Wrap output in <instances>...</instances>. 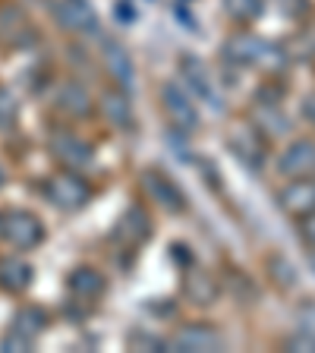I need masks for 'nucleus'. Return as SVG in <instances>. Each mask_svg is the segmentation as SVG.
Masks as SVG:
<instances>
[{
    "instance_id": "obj_1",
    "label": "nucleus",
    "mask_w": 315,
    "mask_h": 353,
    "mask_svg": "<svg viewBox=\"0 0 315 353\" xmlns=\"http://www.w3.org/2000/svg\"><path fill=\"white\" fill-rule=\"evenodd\" d=\"M230 60L236 66H265V70H272V66L281 63V51L274 44H268L265 38L252 35V32H240V35L227 38V48H224Z\"/></svg>"
},
{
    "instance_id": "obj_2",
    "label": "nucleus",
    "mask_w": 315,
    "mask_h": 353,
    "mask_svg": "<svg viewBox=\"0 0 315 353\" xmlns=\"http://www.w3.org/2000/svg\"><path fill=\"white\" fill-rule=\"evenodd\" d=\"M44 199L51 202V205L63 208V212H79L82 205H88V199H92V190L82 176L76 174H54L44 180L41 186Z\"/></svg>"
},
{
    "instance_id": "obj_3",
    "label": "nucleus",
    "mask_w": 315,
    "mask_h": 353,
    "mask_svg": "<svg viewBox=\"0 0 315 353\" xmlns=\"http://www.w3.org/2000/svg\"><path fill=\"white\" fill-rule=\"evenodd\" d=\"M0 234H3V240H7L13 250H35L38 243L44 240L41 221L32 212H22V208L7 212L0 218Z\"/></svg>"
},
{
    "instance_id": "obj_4",
    "label": "nucleus",
    "mask_w": 315,
    "mask_h": 353,
    "mask_svg": "<svg viewBox=\"0 0 315 353\" xmlns=\"http://www.w3.org/2000/svg\"><path fill=\"white\" fill-rule=\"evenodd\" d=\"M161 104L167 120L180 132H196L199 130V110L192 104V95L186 92L180 82H164L161 85Z\"/></svg>"
},
{
    "instance_id": "obj_5",
    "label": "nucleus",
    "mask_w": 315,
    "mask_h": 353,
    "mask_svg": "<svg viewBox=\"0 0 315 353\" xmlns=\"http://www.w3.org/2000/svg\"><path fill=\"white\" fill-rule=\"evenodd\" d=\"M180 70H183L186 79V92L199 101H205L208 108L224 110V101H221V92L214 88V73H208V66L199 57H183L180 60Z\"/></svg>"
},
{
    "instance_id": "obj_6",
    "label": "nucleus",
    "mask_w": 315,
    "mask_h": 353,
    "mask_svg": "<svg viewBox=\"0 0 315 353\" xmlns=\"http://www.w3.org/2000/svg\"><path fill=\"white\" fill-rule=\"evenodd\" d=\"M230 152L240 158V164H246L250 170H262L265 164V136L252 123H236L227 132Z\"/></svg>"
},
{
    "instance_id": "obj_7",
    "label": "nucleus",
    "mask_w": 315,
    "mask_h": 353,
    "mask_svg": "<svg viewBox=\"0 0 315 353\" xmlns=\"http://www.w3.org/2000/svg\"><path fill=\"white\" fill-rule=\"evenodd\" d=\"M142 190H145V196L154 199L164 212H170V214L186 212L183 190H180L167 174H161V170H145V174H142Z\"/></svg>"
},
{
    "instance_id": "obj_8",
    "label": "nucleus",
    "mask_w": 315,
    "mask_h": 353,
    "mask_svg": "<svg viewBox=\"0 0 315 353\" xmlns=\"http://www.w3.org/2000/svg\"><path fill=\"white\" fill-rule=\"evenodd\" d=\"M167 347L176 353H214L224 350V338L208 325H186L167 341Z\"/></svg>"
},
{
    "instance_id": "obj_9",
    "label": "nucleus",
    "mask_w": 315,
    "mask_h": 353,
    "mask_svg": "<svg viewBox=\"0 0 315 353\" xmlns=\"http://www.w3.org/2000/svg\"><path fill=\"white\" fill-rule=\"evenodd\" d=\"M57 22L66 32H76V35H88V32L98 29V16L95 10L88 7V0H60L57 7Z\"/></svg>"
},
{
    "instance_id": "obj_10",
    "label": "nucleus",
    "mask_w": 315,
    "mask_h": 353,
    "mask_svg": "<svg viewBox=\"0 0 315 353\" xmlns=\"http://www.w3.org/2000/svg\"><path fill=\"white\" fill-rule=\"evenodd\" d=\"M35 41V29L19 7H0V44L7 48H26Z\"/></svg>"
},
{
    "instance_id": "obj_11",
    "label": "nucleus",
    "mask_w": 315,
    "mask_h": 353,
    "mask_svg": "<svg viewBox=\"0 0 315 353\" xmlns=\"http://www.w3.org/2000/svg\"><path fill=\"white\" fill-rule=\"evenodd\" d=\"M114 236H117L123 246H130V250L142 246V243L152 236V218L145 214V208H139V205L126 208V212L120 214L117 228H114Z\"/></svg>"
},
{
    "instance_id": "obj_12",
    "label": "nucleus",
    "mask_w": 315,
    "mask_h": 353,
    "mask_svg": "<svg viewBox=\"0 0 315 353\" xmlns=\"http://www.w3.org/2000/svg\"><path fill=\"white\" fill-rule=\"evenodd\" d=\"M51 152L57 154L66 168H85L95 158V152H92V145L85 139H79L76 132H63V130L51 136Z\"/></svg>"
},
{
    "instance_id": "obj_13",
    "label": "nucleus",
    "mask_w": 315,
    "mask_h": 353,
    "mask_svg": "<svg viewBox=\"0 0 315 353\" xmlns=\"http://www.w3.org/2000/svg\"><path fill=\"white\" fill-rule=\"evenodd\" d=\"M278 170L284 176H306L315 170V142L312 139H296L294 145L281 154Z\"/></svg>"
},
{
    "instance_id": "obj_14",
    "label": "nucleus",
    "mask_w": 315,
    "mask_h": 353,
    "mask_svg": "<svg viewBox=\"0 0 315 353\" xmlns=\"http://www.w3.org/2000/svg\"><path fill=\"white\" fill-rule=\"evenodd\" d=\"M281 208L294 218H306L315 212V183L312 180H294L281 190Z\"/></svg>"
},
{
    "instance_id": "obj_15",
    "label": "nucleus",
    "mask_w": 315,
    "mask_h": 353,
    "mask_svg": "<svg viewBox=\"0 0 315 353\" xmlns=\"http://www.w3.org/2000/svg\"><path fill=\"white\" fill-rule=\"evenodd\" d=\"M101 57H104V66H108V73L114 76V82H117L120 88H132V82H136V70H132V57L126 54L123 44L117 41H108L101 48Z\"/></svg>"
},
{
    "instance_id": "obj_16",
    "label": "nucleus",
    "mask_w": 315,
    "mask_h": 353,
    "mask_svg": "<svg viewBox=\"0 0 315 353\" xmlns=\"http://www.w3.org/2000/svg\"><path fill=\"white\" fill-rule=\"evenodd\" d=\"M183 290L186 296H190L196 306H212L214 300H218V284H214V278L208 272H199V268H192V272H186L183 278Z\"/></svg>"
},
{
    "instance_id": "obj_17",
    "label": "nucleus",
    "mask_w": 315,
    "mask_h": 353,
    "mask_svg": "<svg viewBox=\"0 0 315 353\" xmlns=\"http://www.w3.org/2000/svg\"><path fill=\"white\" fill-rule=\"evenodd\" d=\"M32 265L29 262H22V259H0V287L3 290H10V294H22L26 287L32 284Z\"/></svg>"
},
{
    "instance_id": "obj_18",
    "label": "nucleus",
    "mask_w": 315,
    "mask_h": 353,
    "mask_svg": "<svg viewBox=\"0 0 315 353\" xmlns=\"http://www.w3.org/2000/svg\"><path fill=\"white\" fill-rule=\"evenodd\" d=\"M54 104H57L63 114H70V117H82V114H88V108H92V98H88L85 85H79V82H63V85L57 88Z\"/></svg>"
},
{
    "instance_id": "obj_19",
    "label": "nucleus",
    "mask_w": 315,
    "mask_h": 353,
    "mask_svg": "<svg viewBox=\"0 0 315 353\" xmlns=\"http://www.w3.org/2000/svg\"><path fill=\"white\" fill-rule=\"evenodd\" d=\"M44 325H48V316H44V309L38 306H22L19 312L13 316V328H10V334H16V338L22 341H35L38 334L44 331Z\"/></svg>"
},
{
    "instance_id": "obj_20",
    "label": "nucleus",
    "mask_w": 315,
    "mask_h": 353,
    "mask_svg": "<svg viewBox=\"0 0 315 353\" xmlns=\"http://www.w3.org/2000/svg\"><path fill=\"white\" fill-rule=\"evenodd\" d=\"M101 114L120 130H130L132 126V104L123 92H104L101 95Z\"/></svg>"
},
{
    "instance_id": "obj_21",
    "label": "nucleus",
    "mask_w": 315,
    "mask_h": 353,
    "mask_svg": "<svg viewBox=\"0 0 315 353\" xmlns=\"http://www.w3.org/2000/svg\"><path fill=\"white\" fill-rule=\"evenodd\" d=\"M66 284H70V290H73L76 296H82V300H95V296L104 294V278L95 268H76Z\"/></svg>"
},
{
    "instance_id": "obj_22",
    "label": "nucleus",
    "mask_w": 315,
    "mask_h": 353,
    "mask_svg": "<svg viewBox=\"0 0 315 353\" xmlns=\"http://www.w3.org/2000/svg\"><path fill=\"white\" fill-rule=\"evenodd\" d=\"M224 7L236 22H252L262 16L265 0H224Z\"/></svg>"
},
{
    "instance_id": "obj_23",
    "label": "nucleus",
    "mask_w": 315,
    "mask_h": 353,
    "mask_svg": "<svg viewBox=\"0 0 315 353\" xmlns=\"http://www.w3.org/2000/svg\"><path fill=\"white\" fill-rule=\"evenodd\" d=\"M262 108H265V123L262 126H268L272 136H284V132L290 130V123H287V117L274 108V98H262Z\"/></svg>"
},
{
    "instance_id": "obj_24",
    "label": "nucleus",
    "mask_w": 315,
    "mask_h": 353,
    "mask_svg": "<svg viewBox=\"0 0 315 353\" xmlns=\"http://www.w3.org/2000/svg\"><path fill=\"white\" fill-rule=\"evenodd\" d=\"M19 117V104H16V95L7 85H0V130H10Z\"/></svg>"
},
{
    "instance_id": "obj_25",
    "label": "nucleus",
    "mask_w": 315,
    "mask_h": 353,
    "mask_svg": "<svg viewBox=\"0 0 315 353\" xmlns=\"http://www.w3.org/2000/svg\"><path fill=\"white\" fill-rule=\"evenodd\" d=\"M268 272H272V278L278 281L281 287H294L296 284V268L287 262L284 256H272V259H268Z\"/></svg>"
},
{
    "instance_id": "obj_26",
    "label": "nucleus",
    "mask_w": 315,
    "mask_h": 353,
    "mask_svg": "<svg viewBox=\"0 0 315 353\" xmlns=\"http://www.w3.org/2000/svg\"><path fill=\"white\" fill-rule=\"evenodd\" d=\"M296 331L315 344V303H300L296 306Z\"/></svg>"
},
{
    "instance_id": "obj_27",
    "label": "nucleus",
    "mask_w": 315,
    "mask_h": 353,
    "mask_svg": "<svg viewBox=\"0 0 315 353\" xmlns=\"http://www.w3.org/2000/svg\"><path fill=\"white\" fill-rule=\"evenodd\" d=\"M281 10L290 16H303L306 13V0H281Z\"/></svg>"
},
{
    "instance_id": "obj_28",
    "label": "nucleus",
    "mask_w": 315,
    "mask_h": 353,
    "mask_svg": "<svg viewBox=\"0 0 315 353\" xmlns=\"http://www.w3.org/2000/svg\"><path fill=\"white\" fill-rule=\"evenodd\" d=\"M303 236H306V243H312V246H315V212L306 214V224H303Z\"/></svg>"
},
{
    "instance_id": "obj_29",
    "label": "nucleus",
    "mask_w": 315,
    "mask_h": 353,
    "mask_svg": "<svg viewBox=\"0 0 315 353\" xmlns=\"http://www.w3.org/2000/svg\"><path fill=\"white\" fill-rule=\"evenodd\" d=\"M303 117H306L309 123H315V92L309 98H303Z\"/></svg>"
},
{
    "instance_id": "obj_30",
    "label": "nucleus",
    "mask_w": 315,
    "mask_h": 353,
    "mask_svg": "<svg viewBox=\"0 0 315 353\" xmlns=\"http://www.w3.org/2000/svg\"><path fill=\"white\" fill-rule=\"evenodd\" d=\"M309 262H312V268H315V250H312V256H309Z\"/></svg>"
},
{
    "instance_id": "obj_31",
    "label": "nucleus",
    "mask_w": 315,
    "mask_h": 353,
    "mask_svg": "<svg viewBox=\"0 0 315 353\" xmlns=\"http://www.w3.org/2000/svg\"><path fill=\"white\" fill-rule=\"evenodd\" d=\"M0 183H3V174H0Z\"/></svg>"
}]
</instances>
